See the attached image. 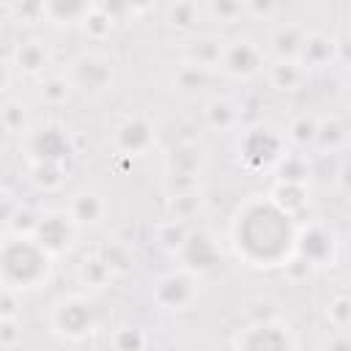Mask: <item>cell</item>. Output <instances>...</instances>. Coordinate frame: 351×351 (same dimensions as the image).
<instances>
[{
    "label": "cell",
    "instance_id": "6da1fadb",
    "mask_svg": "<svg viewBox=\"0 0 351 351\" xmlns=\"http://www.w3.org/2000/svg\"><path fill=\"white\" fill-rule=\"evenodd\" d=\"M296 217L282 211L269 195H250L230 219V247L252 269L285 266L293 255Z\"/></svg>",
    "mask_w": 351,
    "mask_h": 351
},
{
    "label": "cell",
    "instance_id": "7a4b0ae2",
    "mask_svg": "<svg viewBox=\"0 0 351 351\" xmlns=\"http://www.w3.org/2000/svg\"><path fill=\"white\" fill-rule=\"evenodd\" d=\"M52 261L30 233H11L0 241V285L16 293L36 291L49 280Z\"/></svg>",
    "mask_w": 351,
    "mask_h": 351
},
{
    "label": "cell",
    "instance_id": "3957f363",
    "mask_svg": "<svg viewBox=\"0 0 351 351\" xmlns=\"http://www.w3.org/2000/svg\"><path fill=\"white\" fill-rule=\"evenodd\" d=\"M49 329L60 340L80 343L101 329V307L88 293H63L49 307Z\"/></svg>",
    "mask_w": 351,
    "mask_h": 351
},
{
    "label": "cell",
    "instance_id": "277c9868",
    "mask_svg": "<svg viewBox=\"0 0 351 351\" xmlns=\"http://www.w3.org/2000/svg\"><path fill=\"white\" fill-rule=\"evenodd\" d=\"M288 151L285 134L269 123H255L239 132L236 137V162L247 173H266L274 170L280 156Z\"/></svg>",
    "mask_w": 351,
    "mask_h": 351
},
{
    "label": "cell",
    "instance_id": "5b68a950",
    "mask_svg": "<svg viewBox=\"0 0 351 351\" xmlns=\"http://www.w3.org/2000/svg\"><path fill=\"white\" fill-rule=\"evenodd\" d=\"M208 154L197 140H181L176 143L165 156V176H167V192H197L200 176L206 170Z\"/></svg>",
    "mask_w": 351,
    "mask_h": 351
},
{
    "label": "cell",
    "instance_id": "8992f818",
    "mask_svg": "<svg viewBox=\"0 0 351 351\" xmlns=\"http://www.w3.org/2000/svg\"><path fill=\"white\" fill-rule=\"evenodd\" d=\"M337 255H340V236L335 233V228L318 219L296 225V241L291 258L302 261L310 269H324V266H335Z\"/></svg>",
    "mask_w": 351,
    "mask_h": 351
},
{
    "label": "cell",
    "instance_id": "52a82bcc",
    "mask_svg": "<svg viewBox=\"0 0 351 351\" xmlns=\"http://www.w3.org/2000/svg\"><path fill=\"white\" fill-rule=\"evenodd\" d=\"M66 77L71 80L74 93L101 96L115 82V60L101 49H85L69 63Z\"/></svg>",
    "mask_w": 351,
    "mask_h": 351
},
{
    "label": "cell",
    "instance_id": "ba28073f",
    "mask_svg": "<svg viewBox=\"0 0 351 351\" xmlns=\"http://www.w3.org/2000/svg\"><path fill=\"white\" fill-rule=\"evenodd\" d=\"M230 346L241 351H291V348H299V337L280 318H258L236 329V335L230 337Z\"/></svg>",
    "mask_w": 351,
    "mask_h": 351
},
{
    "label": "cell",
    "instance_id": "9c48e42d",
    "mask_svg": "<svg viewBox=\"0 0 351 351\" xmlns=\"http://www.w3.org/2000/svg\"><path fill=\"white\" fill-rule=\"evenodd\" d=\"M266 60H269L266 47H261L250 36H236V38L222 41V49L217 58V71H222L230 80H252V77L263 74Z\"/></svg>",
    "mask_w": 351,
    "mask_h": 351
},
{
    "label": "cell",
    "instance_id": "30bf717a",
    "mask_svg": "<svg viewBox=\"0 0 351 351\" xmlns=\"http://www.w3.org/2000/svg\"><path fill=\"white\" fill-rule=\"evenodd\" d=\"M197 296H200V277H197V271H192L186 266H178V269L162 274L151 288L154 304L167 313L189 310L197 302Z\"/></svg>",
    "mask_w": 351,
    "mask_h": 351
},
{
    "label": "cell",
    "instance_id": "8fae6325",
    "mask_svg": "<svg viewBox=\"0 0 351 351\" xmlns=\"http://www.w3.org/2000/svg\"><path fill=\"white\" fill-rule=\"evenodd\" d=\"M25 156L27 162H58L66 165V159H71L74 154V140L71 132L60 123H41V126H30L25 134Z\"/></svg>",
    "mask_w": 351,
    "mask_h": 351
},
{
    "label": "cell",
    "instance_id": "7c38bea8",
    "mask_svg": "<svg viewBox=\"0 0 351 351\" xmlns=\"http://www.w3.org/2000/svg\"><path fill=\"white\" fill-rule=\"evenodd\" d=\"M52 258H60L66 252L74 250L77 236H80V225L74 222V217L66 208H49L41 211L36 219V228L30 233Z\"/></svg>",
    "mask_w": 351,
    "mask_h": 351
},
{
    "label": "cell",
    "instance_id": "4fadbf2b",
    "mask_svg": "<svg viewBox=\"0 0 351 351\" xmlns=\"http://www.w3.org/2000/svg\"><path fill=\"white\" fill-rule=\"evenodd\" d=\"M112 145L121 156H145L156 145V129L145 115H129L123 118L112 132Z\"/></svg>",
    "mask_w": 351,
    "mask_h": 351
},
{
    "label": "cell",
    "instance_id": "5bb4252c",
    "mask_svg": "<svg viewBox=\"0 0 351 351\" xmlns=\"http://www.w3.org/2000/svg\"><path fill=\"white\" fill-rule=\"evenodd\" d=\"M52 66V47L44 38H25L14 47L11 55V69L19 71L22 77H44Z\"/></svg>",
    "mask_w": 351,
    "mask_h": 351
},
{
    "label": "cell",
    "instance_id": "9a60e30c",
    "mask_svg": "<svg viewBox=\"0 0 351 351\" xmlns=\"http://www.w3.org/2000/svg\"><path fill=\"white\" fill-rule=\"evenodd\" d=\"M66 211L74 217V222L80 228H99L107 219L110 203H107L104 192H99L96 186H82V189H77L71 195Z\"/></svg>",
    "mask_w": 351,
    "mask_h": 351
},
{
    "label": "cell",
    "instance_id": "2e32d148",
    "mask_svg": "<svg viewBox=\"0 0 351 351\" xmlns=\"http://www.w3.org/2000/svg\"><path fill=\"white\" fill-rule=\"evenodd\" d=\"M337 52H340L337 38H332L329 33H318V30H313V33H304L296 60L310 71V69L332 66V63L337 60Z\"/></svg>",
    "mask_w": 351,
    "mask_h": 351
},
{
    "label": "cell",
    "instance_id": "e0dca14e",
    "mask_svg": "<svg viewBox=\"0 0 351 351\" xmlns=\"http://www.w3.org/2000/svg\"><path fill=\"white\" fill-rule=\"evenodd\" d=\"M263 71H266L269 85L280 93H291V90L302 88V82L307 80V69L296 58H271V60H266Z\"/></svg>",
    "mask_w": 351,
    "mask_h": 351
},
{
    "label": "cell",
    "instance_id": "ac0fdd59",
    "mask_svg": "<svg viewBox=\"0 0 351 351\" xmlns=\"http://www.w3.org/2000/svg\"><path fill=\"white\" fill-rule=\"evenodd\" d=\"M96 8V0H44V19L58 27L82 25V19Z\"/></svg>",
    "mask_w": 351,
    "mask_h": 351
},
{
    "label": "cell",
    "instance_id": "d6986e66",
    "mask_svg": "<svg viewBox=\"0 0 351 351\" xmlns=\"http://www.w3.org/2000/svg\"><path fill=\"white\" fill-rule=\"evenodd\" d=\"M346 145H348V123L340 115L318 118L313 151H318V154H340V151H346Z\"/></svg>",
    "mask_w": 351,
    "mask_h": 351
},
{
    "label": "cell",
    "instance_id": "ffe728a7",
    "mask_svg": "<svg viewBox=\"0 0 351 351\" xmlns=\"http://www.w3.org/2000/svg\"><path fill=\"white\" fill-rule=\"evenodd\" d=\"M178 255H181V261H184L181 266H186V269H192V271H206V269H211V266L217 263V247H214V241H211L208 236H203V233H189V236L184 239Z\"/></svg>",
    "mask_w": 351,
    "mask_h": 351
},
{
    "label": "cell",
    "instance_id": "44dd1931",
    "mask_svg": "<svg viewBox=\"0 0 351 351\" xmlns=\"http://www.w3.org/2000/svg\"><path fill=\"white\" fill-rule=\"evenodd\" d=\"M282 211H288L291 217H299L307 203H310V189H307V181H280L274 178L271 189L266 192Z\"/></svg>",
    "mask_w": 351,
    "mask_h": 351
},
{
    "label": "cell",
    "instance_id": "7402d4cb",
    "mask_svg": "<svg viewBox=\"0 0 351 351\" xmlns=\"http://www.w3.org/2000/svg\"><path fill=\"white\" fill-rule=\"evenodd\" d=\"M203 118L214 132H236L241 126V107L230 96H214L206 104Z\"/></svg>",
    "mask_w": 351,
    "mask_h": 351
},
{
    "label": "cell",
    "instance_id": "603a6c76",
    "mask_svg": "<svg viewBox=\"0 0 351 351\" xmlns=\"http://www.w3.org/2000/svg\"><path fill=\"white\" fill-rule=\"evenodd\" d=\"M77 280H80L88 291H104V288L115 280V271L107 266V261H104L99 252H90V255H85V258L77 263Z\"/></svg>",
    "mask_w": 351,
    "mask_h": 351
},
{
    "label": "cell",
    "instance_id": "cb8c5ba5",
    "mask_svg": "<svg viewBox=\"0 0 351 351\" xmlns=\"http://www.w3.org/2000/svg\"><path fill=\"white\" fill-rule=\"evenodd\" d=\"M222 41L225 38H217V36H197V38H192L184 47V63H192V66L217 71V58H219Z\"/></svg>",
    "mask_w": 351,
    "mask_h": 351
},
{
    "label": "cell",
    "instance_id": "d4e9b609",
    "mask_svg": "<svg viewBox=\"0 0 351 351\" xmlns=\"http://www.w3.org/2000/svg\"><path fill=\"white\" fill-rule=\"evenodd\" d=\"M304 33H307V30L299 27V25H280V27L271 33V38H269L266 55H269V58H296Z\"/></svg>",
    "mask_w": 351,
    "mask_h": 351
},
{
    "label": "cell",
    "instance_id": "484cf974",
    "mask_svg": "<svg viewBox=\"0 0 351 351\" xmlns=\"http://www.w3.org/2000/svg\"><path fill=\"white\" fill-rule=\"evenodd\" d=\"M200 5L195 0H173L167 5V25L176 33H195L200 22Z\"/></svg>",
    "mask_w": 351,
    "mask_h": 351
},
{
    "label": "cell",
    "instance_id": "4316f807",
    "mask_svg": "<svg viewBox=\"0 0 351 351\" xmlns=\"http://www.w3.org/2000/svg\"><path fill=\"white\" fill-rule=\"evenodd\" d=\"M74 93L71 80L66 77V71H47L44 77H38V99L47 104H63L69 101V96Z\"/></svg>",
    "mask_w": 351,
    "mask_h": 351
},
{
    "label": "cell",
    "instance_id": "83f0119b",
    "mask_svg": "<svg viewBox=\"0 0 351 351\" xmlns=\"http://www.w3.org/2000/svg\"><path fill=\"white\" fill-rule=\"evenodd\" d=\"M315 126H318V118L315 115H296L291 123H288V129L282 132L285 134V143L291 145V148H296V151H307V148H313V140H315Z\"/></svg>",
    "mask_w": 351,
    "mask_h": 351
},
{
    "label": "cell",
    "instance_id": "f1b7e54d",
    "mask_svg": "<svg viewBox=\"0 0 351 351\" xmlns=\"http://www.w3.org/2000/svg\"><path fill=\"white\" fill-rule=\"evenodd\" d=\"M274 176L280 181H307L310 178V162H307V154L304 151H285L280 156V162L274 165Z\"/></svg>",
    "mask_w": 351,
    "mask_h": 351
},
{
    "label": "cell",
    "instance_id": "f546056e",
    "mask_svg": "<svg viewBox=\"0 0 351 351\" xmlns=\"http://www.w3.org/2000/svg\"><path fill=\"white\" fill-rule=\"evenodd\" d=\"M30 181L41 192H58L66 181V170L58 162H30Z\"/></svg>",
    "mask_w": 351,
    "mask_h": 351
},
{
    "label": "cell",
    "instance_id": "4dcf8cb0",
    "mask_svg": "<svg viewBox=\"0 0 351 351\" xmlns=\"http://www.w3.org/2000/svg\"><path fill=\"white\" fill-rule=\"evenodd\" d=\"M0 121L11 134H25L33 126L30 107L25 101H19V99H8V101L0 104Z\"/></svg>",
    "mask_w": 351,
    "mask_h": 351
},
{
    "label": "cell",
    "instance_id": "1f68e13d",
    "mask_svg": "<svg viewBox=\"0 0 351 351\" xmlns=\"http://www.w3.org/2000/svg\"><path fill=\"white\" fill-rule=\"evenodd\" d=\"M206 16L222 27L236 25L244 16V0H206Z\"/></svg>",
    "mask_w": 351,
    "mask_h": 351
},
{
    "label": "cell",
    "instance_id": "d6a6232c",
    "mask_svg": "<svg viewBox=\"0 0 351 351\" xmlns=\"http://www.w3.org/2000/svg\"><path fill=\"white\" fill-rule=\"evenodd\" d=\"M82 30H85V36L90 38V41H104L110 33H112V27H115V19L107 14V11H101L99 5L82 19V25H80Z\"/></svg>",
    "mask_w": 351,
    "mask_h": 351
},
{
    "label": "cell",
    "instance_id": "836d02e7",
    "mask_svg": "<svg viewBox=\"0 0 351 351\" xmlns=\"http://www.w3.org/2000/svg\"><path fill=\"white\" fill-rule=\"evenodd\" d=\"M206 80H208V69H200V66H192V63H181V69L173 77V85L181 93H195V90H200L206 85Z\"/></svg>",
    "mask_w": 351,
    "mask_h": 351
},
{
    "label": "cell",
    "instance_id": "e575fe53",
    "mask_svg": "<svg viewBox=\"0 0 351 351\" xmlns=\"http://www.w3.org/2000/svg\"><path fill=\"white\" fill-rule=\"evenodd\" d=\"M326 318H329L335 332H348V326H351V299L346 293H337L335 299H329Z\"/></svg>",
    "mask_w": 351,
    "mask_h": 351
},
{
    "label": "cell",
    "instance_id": "d590c367",
    "mask_svg": "<svg viewBox=\"0 0 351 351\" xmlns=\"http://www.w3.org/2000/svg\"><path fill=\"white\" fill-rule=\"evenodd\" d=\"M96 252L107 261V266H110L115 274H123V271L132 269V252H129L123 244H118V241H110L107 247H101V250H96Z\"/></svg>",
    "mask_w": 351,
    "mask_h": 351
},
{
    "label": "cell",
    "instance_id": "8d00e7d4",
    "mask_svg": "<svg viewBox=\"0 0 351 351\" xmlns=\"http://www.w3.org/2000/svg\"><path fill=\"white\" fill-rule=\"evenodd\" d=\"M244 14L261 22H271L280 14V0H244Z\"/></svg>",
    "mask_w": 351,
    "mask_h": 351
},
{
    "label": "cell",
    "instance_id": "74e56055",
    "mask_svg": "<svg viewBox=\"0 0 351 351\" xmlns=\"http://www.w3.org/2000/svg\"><path fill=\"white\" fill-rule=\"evenodd\" d=\"M112 346L115 348H145L148 337L143 335V329H118L112 335Z\"/></svg>",
    "mask_w": 351,
    "mask_h": 351
},
{
    "label": "cell",
    "instance_id": "f35d334b",
    "mask_svg": "<svg viewBox=\"0 0 351 351\" xmlns=\"http://www.w3.org/2000/svg\"><path fill=\"white\" fill-rule=\"evenodd\" d=\"M14 14L22 22H38L44 19V0H16Z\"/></svg>",
    "mask_w": 351,
    "mask_h": 351
},
{
    "label": "cell",
    "instance_id": "ab89813d",
    "mask_svg": "<svg viewBox=\"0 0 351 351\" xmlns=\"http://www.w3.org/2000/svg\"><path fill=\"white\" fill-rule=\"evenodd\" d=\"M22 340V329L16 324V318H0V346H16Z\"/></svg>",
    "mask_w": 351,
    "mask_h": 351
},
{
    "label": "cell",
    "instance_id": "60d3db41",
    "mask_svg": "<svg viewBox=\"0 0 351 351\" xmlns=\"http://www.w3.org/2000/svg\"><path fill=\"white\" fill-rule=\"evenodd\" d=\"M19 313V293L0 285V318H16Z\"/></svg>",
    "mask_w": 351,
    "mask_h": 351
},
{
    "label": "cell",
    "instance_id": "b9f144b4",
    "mask_svg": "<svg viewBox=\"0 0 351 351\" xmlns=\"http://www.w3.org/2000/svg\"><path fill=\"white\" fill-rule=\"evenodd\" d=\"M123 5H126V11L132 16H137V14H145L154 5V0H123Z\"/></svg>",
    "mask_w": 351,
    "mask_h": 351
},
{
    "label": "cell",
    "instance_id": "7bdbcfd3",
    "mask_svg": "<svg viewBox=\"0 0 351 351\" xmlns=\"http://www.w3.org/2000/svg\"><path fill=\"white\" fill-rule=\"evenodd\" d=\"M11 60H5V58H0V93L8 88V82H11Z\"/></svg>",
    "mask_w": 351,
    "mask_h": 351
},
{
    "label": "cell",
    "instance_id": "ee69618b",
    "mask_svg": "<svg viewBox=\"0 0 351 351\" xmlns=\"http://www.w3.org/2000/svg\"><path fill=\"white\" fill-rule=\"evenodd\" d=\"M8 137H11V132L3 126V121H0V148H5V143H8Z\"/></svg>",
    "mask_w": 351,
    "mask_h": 351
}]
</instances>
